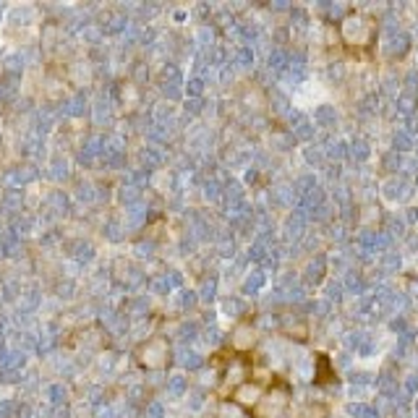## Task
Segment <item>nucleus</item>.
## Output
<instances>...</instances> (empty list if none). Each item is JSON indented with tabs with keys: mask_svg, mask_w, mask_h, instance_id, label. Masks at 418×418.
I'll list each match as a JSON object with an SVG mask.
<instances>
[{
	"mask_svg": "<svg viewBox=\"0 0 418 418\" xmlns=\"http://www.w3.org/2000/svg\"><path fill=\"white\" fill-rule=\"evenodd\" d=\"M236 402H241V405H256L259 402V387H251V384L241 387L236 392Z\"/></svg>",
	"mask_w": 418,
	"mask_h": 418,
	"instance_id": "f257e3e1",
	"label": "nucleus"
}]
</instances>
